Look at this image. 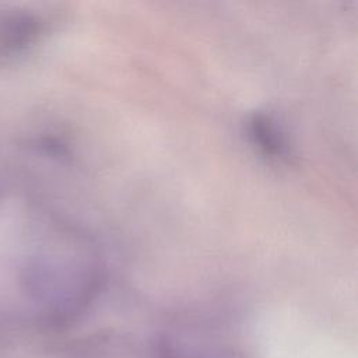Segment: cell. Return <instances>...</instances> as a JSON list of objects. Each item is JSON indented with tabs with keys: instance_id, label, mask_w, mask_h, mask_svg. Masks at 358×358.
<instances>
[{
	"instance_id": "obj_1",
	"label": "cell",
	"mask_w": 358,
	"mask_h": 358,
	"mask_svg": "<svg viewBox=\"0 0 358 358\" xmlns=\"http://www.w3.org/2000/svg\"><path fill=\"white\" fill-rule=\"evenodd\" d=\"M252 133L256 143L270 155H281L284 145L274 123L263 113H256L252 119Z\"/></svg>"
}]
</instances>
